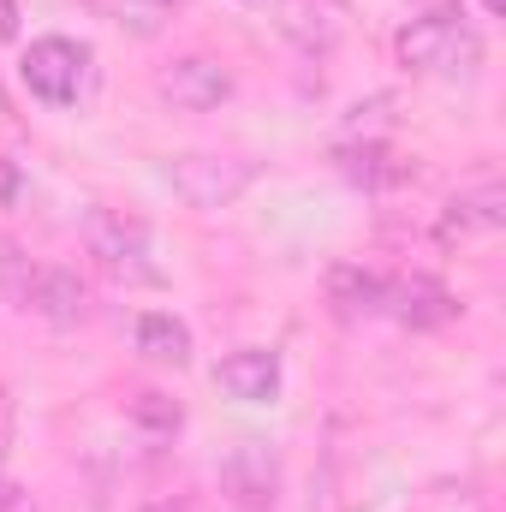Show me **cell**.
<instances>
[{"mask_svg": "<svg viewBox=\"0 0 506 512\" xmlns=\"http://www.w3.org/2000/svg\"><path fill=\"white\" fill-rule=\"evenodd\" d=\"M143 512H191V507H179V501H149Z\"/></svg>", "mask_w": 506, "mask_h": 512, "instance_id": "obj_21", "label": "cell"}, {"mask_svg": "<svg viewBox=\"0 0 506 512\" xmlns=\"http://www.w3.org/2000/svg\"><path fill=\"white\" fill-rule=\"evenodd\" d=\"M18 30V0H0V36H12Z\"/></svg>", "mask_w": 506, "mask_h": 512, "instance_id": "obj_20", "label": "cell"}, {"mask_svg": "<svg viewBox=\"0 0 506 512\" xmlns=\"http://www.w3.org/2000/svg\"><path fill=\"white\" fill-rule=\"evenodd\" d=\"M30 501H24V489L12 483V477H0V512H24Z\"/></svg>", "mask_w": 506, "mask_h": 512, "instance_id": "obj_18", "label": "cell"}, {"mask_svg": "<svg viewBox=\"0 0 506 512\" xmlns=\"http://www.w3.org/2000/svg\"><path fill=\"white\" fill-rule=\"evenodd\" d=\"M221 489L233 495V507L268 512L274 507V495H280V459H274V447H262V441H239V447L221 459Z\"/></svg>", "mask_w": 506, "mask_h": 512, "instance_id": "obj_6", "label": "cell"}, {"mask_svg": "<svg viewBox=\"0 0 506 512\" xmlns=\"http://www.w3.org/2000/svg\"><path fill=\"white\" fill-rule=\"evenodd\" d=\"M24 304L48 322V328H78L90 316V286L72 268H36L24 286Z\"/></svg>", "mask_w": 506, "mask_h": 512, "instance_id": "obj_8", "label": "cell"}, {"mask_svg": "<svg viewBox=\"0 0 506 512\" xmlns=\"http://www.w3.org/2000/svg\"><path fill=\"white\" fill-rule=\"evenodd\" d=\"M84 66H90V54H84L78 42H66V36H42V42L24 48L18 78L30 84L36 102L66 108V102H78V90H84Z\"/></svg>", "mask_w": 506, "mask_h": 512, "instance_id": "obj_4", "label": "cell"}, {"mask_svg": "<svg viewBox=\"0 0 506 512\" xmlns=\"http://www.w3.org/2000/svg\"><path fill=\"white\" fill-rule=\"evenodd\" d=\"M137 352L149 364H191V328L173 316V310H143L137 316Z\"/></svg>", "mask_w": 506, "mask_h": 512, "instance_id": "obj_13", "label": "cell"}, {"mask_svg": "<svg viewBox=\"0 0 506 512\" xmlns=\"http://www.w3.org/2000/svg\"><path fill=\"white\" fill-rule=\"evenodd\" d=\"M483 6H489V12H501V0H483Z\"/></svg>", "mask_w": 506, "mask_h": 512, "instance_id": "obj_23", "label": "cell"}, {"mask_svg": "<svg viewBox=\"0 0 506 512\" xmlns=\"http://www.w3.org/2000/svg\"><path fill=\"white\" fill-rule=\"evenodd\" d=\"M131 423L149 429V435H179L185 429V405L173 393H161V387H143V393H131Z\"/></svg>", "mask_w": 506, "mask_h": 512, "instance_id": "obj_14", "label": "cell"}, {"mask_svg": "<svg viewBox=\"0 0 506 512\" xmlns=\"http://www.w3.org/2000/svg\"><path fill=\"white\" fill-rule=\"evenodd\" d=\"M126 6H173V0H126Z\"/></svg>", "mask_w": 506, "mask_h": 512, "instance_id": "obj_22", "label": "cell"}, {"mask_svg": "<svg viewBox=\"0 0 506 512\" xmlns=\"http://www.w3.org/2000/svg\"><path fill=\"white\" fill-rule=\"evenodd\" d=\"M381 316H393L399 328H417L423 334V328H447L459 316V298L441 280H429V274H399V280H387Z\"/></svg>", "mask_w": 506, "mask_h": 512, "instance_id": "obj_7", "label": "cell"}, {"mask_svg": "<svg viewBox=\"0 0 506 512\" xmlns=\"http://www.w3.org/2000/svg\"><path fill=\"white\" fill-rule=\"evenodd\" d=\"M381 298H387V280L376 268H358V262L328 268V304L340 316H381Z\"/></svg>", "mask_w": 506, "mask_h": 512, "instance_id": "obj_12", "label": "cell"}, {"mask_svg": "<svg viewBox=\"0 0 506 512\" xmlns=\"http://www.w3.org/2000/svg\"><path fill=\"white\" fill-rule=\"evenodd\" d=\"M167 185H173L191 209H227V203H239L256 185V161H245V155H209V149L173 155Z\"/></svg>", "mask_w": 506, "mask_h": 512, "instance_id": "obj_3", "label": "cell"}, {"mask_svg": "<svg viewBox=\"0 0 506 512\" xmlns=\"http://www.w3.org/2000/svg\"><path fill=\"white\" fill-rule=\"evenodd\" d=\"M501 227H506V191L495 179L465 185V191L447 203V215H441V233H447V239H489V233H501Z\"/></svg>", "mask_w": 506, "mask_h": 512, "instance_id": "obj_9", "label": "cell"}, {"mask_svg": "<svg viewBox=\"0 0 506 512\" xmlns=\"http://www.w3.org/2000/svg\"><path fill=\"white\" fill-rule=\"evenodd\" d=\"M155 90H161L173 108H185V114H209V108H221V102L233 96V72H227L221 60H209V54H185V60H173V66L155 78Z\"/></svg>", "mask_w": 506, "mask_h": 512, "instance_id": "obj_5", "label": "cell"}, {"mask_svg": "<svg viewBox=\"0 0 506 512\" xmlns=\"http://www.w3.org/2000/svg\"><path fill=\"white\" fill-rule=\"evenodd\" d=\"M280 24H286L304 48H328V36H334V30L322 24V12H310V6H286V18H280Z\"/></svg>", "mask_w": 506, "mask_h": 512, "instance_id": "obj_17", "label": "cell"}, {"mask_svg": "<svg viewBox=\"0 0 506 512\" xmlns=\"http://www.w3.org/2000/svg\"><path fill=\"white\" fill-rule=\"evenodd\" d=\"M393 108H399V102H393V96H370V102H358V108H352V114H346V143H381V137H387V126H393Z\"/></svg>", "mask_w": 506, "mask_h": 512, "instance_id": "obj_15", "label": "cell"}, {"mask_svg": "<svg viewBox=\"0 0 506 512\" xmlns=\"http://www.w3.org/2000/svg\"><path fill=\"white\" fill-rule=\"evenodd\" d=\"M215 387L227 393V399H245V405H268L274 393H280V358L274 352H233V358H221L215 364Z\"/></svg>", "mask_w": 506, "mask_h": 512, "instance_id": "obj_10", "label": "cell"}, {"mask_svg": "<svg viewBox=\"0 0 506 512\" xmlns=\"http://www.w3.org/2000/svg\"><path fill=\"white\" fill-rule=\"evenodd\" d=\"M30 274H36V268H30V256L18 251L12 239H0V292H6V298H24Z\"/></svg>", "mask_w": 506, "mask_h": 512, "instance_id": "obj_16", "label": "cell"}, {"mask_svg": "<svg viewBox=\"0 0 506 512\" xmlns=\"http://www.w3.org/2000/svg\"><path fill=\"white\" fill-rule=\"evenodd\" d=\"M393 54L405 72H423V78H453V72H471L483 60V42L477 30L465 24V12H429V18H411L399 36H393Z\"/></svg>", "mask_w": 506, "mask_h": 512, "instance_id": "obj_1", "label": "cell"}, {"mask_svg": "<svg viewBox=\"0 0 506 512\" xmlns=\"http://www.w3.org/2000/svg\"><path fill=\"white\" fill-rule=\"evenodd\" d=\"M334 167L358 185V191H393L411 179V161H399L387 143H340L334 149Z\"/></svg>", "mask_w": 506, "mask_h": 512, "instance_id": "obj_11", "label": "cell"}, {"mask_svg": "<svg viewBox=\"0 0 506 512\" xmlns=\"http://www.w3.org/2000/svg\"><path fill=\"white\" fill-rule=\"evenodd\" d=\"M84 245H90V256H96L120 286H161V268H155V251H149L143 221L114 215V209H96V215L84 221Z\"/></svg>", "mask_w": 506, "mask_h": 512, "instance_id": "obj_2", "label": "cell"}, {"mask_svg": "<svg viewBox=\"0 0 506 512\" xmlns=\"http://www.w3.org/2000/svg\"><path fill=\"white\" fill-rule=\"evenodd\" d=\"M6 447H12V399L0 393V459H6Z\"/></svg>", "mask_w": 506, "mask_h": 512, "instance_id": "obj_19", "label": "cell"}]
</instances>
